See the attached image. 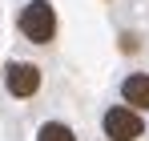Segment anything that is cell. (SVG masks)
<instances>
[{"mask_svg": "<svg viewBox=\"0 0 149 141\" xmlns=\"http://www.w3.org/2000/svg\"><path fill=\"white\" fill-rule=\"evenodd\" d=\"M16 28L28 45H52L56 40V8L49 0H28L16 12Z\"/></svg>", "mask_w": 149, "mask_h": 141, "instance_id": "obj_1", "label": "cell"}, {"mask_svg": "<svg viewBox=\"0 0 149 141\" xmlns=\"http://www.w3.org/2000/svg\"><path fill=\"white\" fill-rule=\"evenodd\" d=\"M40 85H45L40 65H32V61H8L4 65V89H8V97L32 101V97L40 93Z\"/></svg>", "mask_w": 149, "mask_h": 141, "instance_id": "obj_2", "label": "cell"}, {"mask_svg": "<svg viewBox=\"0 0 149 141\" xmlns=\"http://www.w3.org/2000/svg\"><path fill=\"white\" fill-rule=\"evenodd\" d=\"M101 129H105L109 141H137L145 133V121L133 105H109L105 117H101Z\"/></svg>", "mask_w": 149, "mask_h": 141, "instance_id": "obj_3", "label": "cell"}, {"mask_svg": "<svg viewBox=\"0 0 149 141\" xmlns=\"http://www.w3.org/2000/svg\"><path fill=\"white\" fill-rule=\"evenodd\" d=\"M121 101L125 105H133L137 113H145L149 109V73H129L121 81Z\"/></svg>", "mask_w": 149, "mask_h": 141, "instance_id": "obj_4", "label": "cell"}, {"mask_svg": "<svg viewBox=\"0 0 149 141\" xmlns=\"http://www.w3.org/2000/svg\"><path fill=\"white\" fill-rule=\"evenodd\" d=\"M36 141H77V133L65 121H45V125L36 129Z\"/></svg>", "mask_w": 149, "mask_h": 141, "instance_id": "obj_5", "label": "cell"}, {"mask_svg": "<svg viewBox=\"0 0 149 141\" xmlns=\"http://www.w3.org/2000/svg\"><path fill=\"white\" fill-rule=\"evenodd\" d=\"M137 36H133V32H121V52H137Z\"/></svg>", "mask_w": 149, "mask_h": 141, "instance_id": "obj_6", "label": "cell"}]
</instances>
